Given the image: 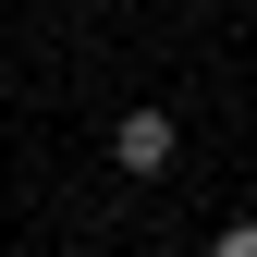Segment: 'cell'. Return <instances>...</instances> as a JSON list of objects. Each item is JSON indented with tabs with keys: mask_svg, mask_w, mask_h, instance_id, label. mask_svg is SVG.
Segmentation results:
<instances>
[{
	"mask_svg": "<svg viewBox=\"0 0 257 257\" xmlns=\"http://www.w3.org/2000/svg\"><path fill=\"white\" fill-rule=\"evenodd\" d=\"M208 257H257V220H233V233H208Z\"/></svg>",
	"mask_w": 257,
	"mask_h": 257,
	"instance_id": "7a4b0ae2",
	"label": "cell"
},
{
	"mask_svg": "<svg viewBox=\"0 0 257 257\" xmlns=\"http://www.w3.org/2000/svg\"><path fill=\"white\" fill-rule=\"evenodd\" d=\"M172 147H184V122H172V110H122V122H110V172H122V184L172 172Z\"/></svg>",
	"mask_w": 257,
	"mask_h": 257,
	"instance_id": "6da1fadb",
	"label": "cell"
}]
</instances>
